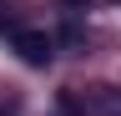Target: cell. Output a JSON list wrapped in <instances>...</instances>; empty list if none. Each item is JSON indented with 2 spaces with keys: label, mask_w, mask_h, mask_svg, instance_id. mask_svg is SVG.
I'll return each instance as SVG.
<instances>
[{
  "label": "cell",
  "mask_w": 121,
  "mask_h": 116,
  "mask_svg": "<svg viewBox=\"0 0 121 116\" xmlns=\"http://www.w3.org/2000/svg\"><path fill=\"white\" fill-rule=\"evenodd\" d=\"M15 51H20V61L25 66H51V35H40V30H15Z\"/></svg>",
  "instance_id": "cell-1"
},
{
  "label": "cell",
  "mask_w": 121,
  "mask_h": 116,
  "mask_svg": "<svg viewBox=\"0 0 121 116\" xmlns=\"http://www.w3.org/2000/svg\"><path fill=\"white\" fill-rule=\"evenodd\" d=\"M101 111H106V116H121V91H111V96H101Z\"/></svg>",
  "instance_id": "cell-2"
}]
</instances>
